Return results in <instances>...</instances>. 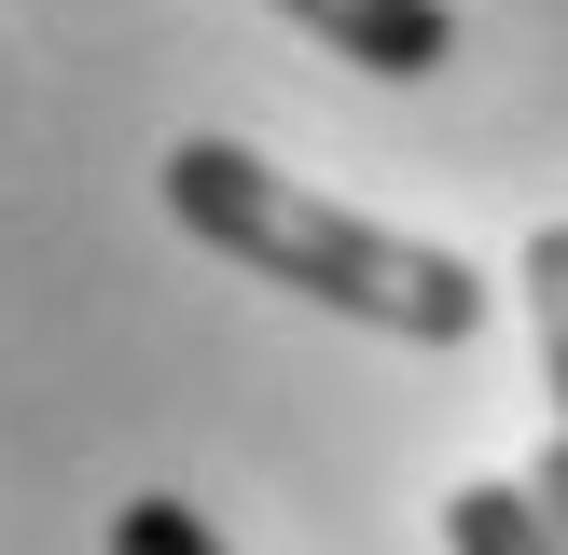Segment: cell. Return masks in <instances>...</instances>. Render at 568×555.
I'll use <instances>...</instances> for the list:
<instances>
[{
    "label": "cell",
    "instance_id": "obj_1",
    "mask_svg": "<svg viewBox=\"0 0 568 555\" xmlns=\"http://www.w3.org/2000/svg\"><path fill=\"white\" fill-rule=\"evenodd\" d=\"M166 222H181L194 250H222V264L277 278V292L333 305V320H361V333H403V347H471V333H486V278H471L458 250L388 236V222L277 181L236 139H181V153H166Z\"/></svg>",
    "mask_w": 568,
    "mask_h": 555
},
{
    "label": "cell",
    "instance_id": "obj_3",
    "mask_svg": "<svg viewBox=\"0 0 568 555\" xmlns=\"http://www.w3.org/2000/svg\"><path fill=\"white\" fill-rule=\"evenodd\" d=\"M527 333H541V389H555V431H568V222H541L527 236Z\"/></svg>",
    "mask_w": 568,
    "mask_h": 555
},
{
    "label": "cell",
    "instance_id": "obj_5",
    "mask_svg": "<svg viewBox=\"0 0 568 555\" xmlns=\"http://www.w3.org/2000/svg\"><path fill=\"white\" fill-rule=\"evenodd\" d=\"M111 555H222V527L194 514V500H125V514H111Z\"/></svg>",
    "mask_w": 568,
    "mask_h": 555
},
{
    "label": "cell",
    "instance_id": "obj_2",
    "mask_svg": "<svg viewBox=\"0 0 568 555\" xmlns=\"http://www.w3.org/2000/svg\"><path fill=\"white\" fill-rule=\"evenodd\" d=\"M277 14H292L305 42H333L347 70H375V83H430L444 56H458V14H444V0H277Z\"/></svg>",
    "mask_w": 568,
    "mask_h": 555
},
{
    "label": "cell",
    "instance_id": "obj_6",
    "mask_svg": "<svg viewBox=\"0 0 568 555\" xmlns=\"http://www.w3.org/2000/svg\"><path fill=\"white\" fill-rule=\"evenodd\" d=\"M527 500H541V527H555V555H568V431H541V458H527Z\"/></svg>",
    "mask_w": 568,
    "mask_h": 555
},
{
    "label": "cell",
    "instance_id": "obj_4",
    "mask_svg": "<svg viewBox=\"0 0 568 555\" xmlns=\"http://www.w3.org/2000/svg\"><path fill=\"white\" fill-rule=\"evenodd\" d=\"M444 542H458V555H555V527H541L527 486H458V500H444Z\"/></svg>",
    "mask_w": 568,
    "mask_h": 555
}]
</instances>
